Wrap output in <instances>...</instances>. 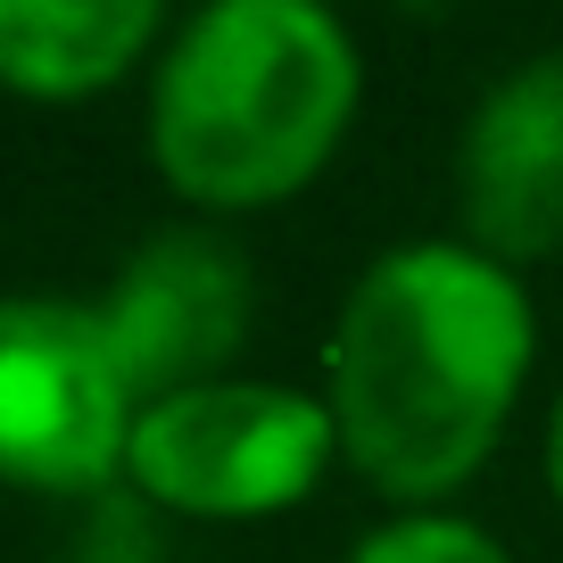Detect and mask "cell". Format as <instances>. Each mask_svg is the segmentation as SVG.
<instances>
[{"instance_id":"1","label":"cell","mask_w":563,"mask_h":563,"mask_svg":"<svg viewBox=\"0 0 563 563\" xmlns=\"http://www.w3.org/2000/svg\"><path fill=\"white\" fill-rule=\"evenodd\" d=\"M539 365L530 274L464 232H415L356 265L323 340V415L340 464L389 514H440L489 473Z\"/></svg>"},{"instance_id":"2","label":"cell","mask_w":563,"mask_h":563,"mask_svg":"<svg viewBox=\"0 0 563 563\" xmlns=\"http://www.w3.org/2000/svg\"><path fill=\"white\" fill-rule=\"evenodd\" d=\"M356 108H365V51L340 9L208 0L175 18L150 67L141 141L158 183L199 224H232L316 191L323 166L349 150Z\"/></svg>"},{"instance_id":"3","label":"cell","mask_w":563,"mask_h":563,"mask_svg":"<svg viewBox=\"0 0 563 563\" xmlns=\"http://www.w3.org/2000/svg\"><path fill=\"white\" fill-rule=\"evenodd\" d=\"M332 464L340 440L323 415V389L224 373V382L150 398L133 415L124 497L150 514H175V522H274V514L307 506Z\"/></svg>"},{"instance_id":"4","label":"cell","mask_w":563,"mask_h":563,"mask_svg":"<svg viewBox=\"0 0 563 563\" xmlns=\"http://www.w3.org/2000/svg\"><path fill=\"white\" fill-rule=\"evenodd\" d=\"M133 382L91 299H0V489L108 497L124 489Z\"/></svg>"},{"instance_id":"5","label":"cell","mask_w":563,"mask_h":563,"mask_svg":"<svg viewBox=\"0 0 563 563\" xmlns=\"http://www.w3.org/2000/svg\"><path fill=\"white\" fill-rule=\"evenodd\" d=\"M91 316H100L133 398L150 406L175 389L224 382L241 365L249 323H257V274H249L232 232L191 216V224H166L124 249Z\"/></svg>"},{"instance_id":"6","label":"cell","mask_w":563,"mask_h":563,"mask_svg":"<svg viewBox=\"0 0 563 563\" xmlns=\"http://www.w3.org/2000/svg\"><path fill=\"white\" fill-rule=\"evenodd\" d=\"M456 216L514 274L563 249V51H530L481 84L456 133Z\"/></svg>"},{"instance_id":"7","label":"cell","mask_w":563,"mask_h":563,"mask_svg":"<svg viewBox=\"0 0 563 563\" xmlns=\"http://www.w3.org/2000/svg\"><path fill=\"white\" fill-rule=\"evenodd\" d=\"M158 0H0V91L34 108H75L158 67Z\"/></svg>"},{"instance_id":"8","label":"cell","mask_w":563,"mask_h":563,"mask_svg":"<svg viewBox=\"0 0 563 563\" xmlns=\"http://www.w3.org/2000/svg\"><path fill=\"white\" fill-rule=\"evenodd\" d=\"M340 563H514V547L489 522L440 506V514H389V522H373Z\"/></svg>"},{"instance_id":"9","label":"cell","mask_w":563,"mask_h":563,"mask_svg":"<svg viewBox=\"0 0 563 563\" xmlns=\"http://www.w3.org/2000/svg\"><path fill=\"white\" fill-rule=\"evenodd\" d=\"M539 473H547V497L563 514V389L547 398V422H539Z\"/></svg>"}]
</instances>
